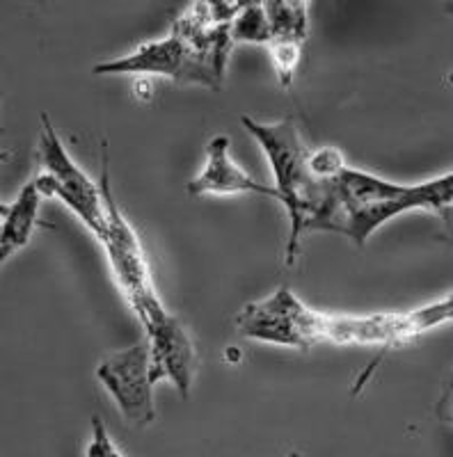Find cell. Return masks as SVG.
<instances>
[{"label":"cell","instance_id":"30bf717a","mask_svg":"<svg viewBox=\"0 0 453 457\" xmlns=\"http://www.w3.org/2000/svg\"><path fill=\"white\" fill-rule=\"evenodd\" d=\"M42 197V190L37 187L35 177H32L19 190L14 202L3 204V208H0V218H3V227H0V254H3V263L30 243L32 234H35Z\"/></svg>","mask_w":453,"mask_h":457},{"label":"cell","instance_id":"4fadbf2b","mask_svg":"<svg viewBox=\"0 0 453 457\" xmlns=\"http://www.w3.org/2000/svg\"><path fill=\"white\" fill-rule=\"evenodd\" d=\"M88 457H126L124 453L117 448V444L110 439L108 428L101 421L99 416H92V436H89L88 451H85Z\"/></svg>","mask_w":453,"mask_h":457},{"label":"cell","instance_id":"e0dca14e","mask_svg":"<svg viewBox=\"0 0 453 457\" xmlns=\"http://www.w3.org/2000/svg\"><path fill=\"white\" fill-rule=\"evenodd\" d=\"M289 457H300V455H298V453H291V455H289Z\"/></svg>","mask_w":453,"mask_h":457},{"label":"cell","instance_id":"8fae6325","mask_svg":"<svg viewBox=\"0 0 453 457\" xmlns=\"http://www.w3.org/2000/svg\"><path fill=\"white\" fill-rule=\"evenodd\" d=\"M264 5H266L268 21H271V44H298V46L307 44V3H264Z\"/></svg>","mask_w":453,"mask_h":457},{"label":"cell","instance_id":"7a4b0ae2","mask_svg":"<svg viewBox=\"0 0 453 457\" xmlns=\"http://www.w3.org/2000/svg\"><path fill=\"white\" fill-rule=\"evenodd\" d=\"M453 204V171L428 181L403 186L371 171L346 165L337 177L323 181V195L307 222V234L330 231L365 247L375 228L407 211L440 213Z\"/></svg>","mask_w":453,"mask_h":457},{"label":"cell","instance_id":"9c48e42d","mask_svg":"<svg viewBox=\"0 0 453 457\" xmlns=\"http://www.w3.org/2000/svg\"><path fill=\"white\" fill-rule=\"evenodd\" d=\"M188 193L193 197L202 195H261L280 202L275 186H266L252 179L230 154V137L215 136L206 142L204 167L193 181L188 183Z\"/></svg>","mask_w":453,"mask_h":457},{"label":"cell","instance_id":"8992f818","mask_svg":"<svg viewBox=\"0 0 453 457\" xmlns=\"http://www.w3.org/2000/svg\"><path fill=\"white\" fill-rule=\"evenodd\" d=\"M133 312L145 328L149 343L154 382L170 379L181 398L190 395L197 373V348L177 316L163 307L158 295H149L133 304Z\"/></svg>","mask_w":453,"mask_h":457},{"label":"cell","instance_id":"9a60e30c","mask_svg":"<svg viewBox=\"0 0 453 457\" xmlns=\"http://www.w3.org/2000/svg\"><path fill=\"white\" fill-rule=\"evenodd\" d=\"M440 416H442V419H449V421H453V398L442 400V403H440Z\"/></svg>","mask_w":453,"mask_h":457},{"label":"cell","instance_id":"5b68a950","mask_svg":"<svg viewBox=\"0 0 453 457\" xmlns=\"http://www.w3.org/2000/svg\"><path fill=\"white\" fill-rule=\"evenodd\" d=\"M325 325L328 313L309 309L289 286H280L266 300L245 304L236 316V329L243 338L298 350L325 341Z\"/></svg>","mask_w":453,"mask_h":457},{"label":"cell","instance_id":"ba28073f","mask_svg":"<svg viewBox=\"0 0 453 457\" xmlns=\"http://www.w3.org/2000/svg\"><path fill=\"white\" fill-rule=\"evenodd\" d=\"M101 149V190H104L105 206H108V228H105L101 245L105 247L110 268L115 272V279L120 284L122 293L126 295L129 304L133 307L136 302L145 300L149 295H156L154 281H151L149 263H147L145 250L138 238L136 228L130 227L129 220L120 211L115 193L110 187V162H108V142L104 140Z\"/></svg>","mask_w":453,"mask_h":457},{"label":"cell","instance_id":"6da1fadb","mask_svg":"<svg viewBox=\"0 0 453 457\" xmlns=\"http://www.w3.org/2000/svg\"><path fill=\"white\" fill-rule=\"evenodd\" d=\"M240 3H195L172 21V30L129 55L92 69L96 76H163L174 83L220 89L231 46V21Z\"/></svg>","mask_w":453,"mask_h":457},{"label":"cell","instance_id":"3957f363","mask_svg":"<svg viewBox=\"0 0 453 457\" xmlns=\"http://www.w3.org/2000/svg\"><path fill=\"white\" fill-rule=\"evenodd\" d=\"M240 124L259 142L261 151L266 154L273 174H275V190L280 193V204L289 215L287 259L284 261L291 268L300 254L302 236H307L309 218L323 195V181H316L309 170L312 151L302 142L293 117L264 124V121H256L243 114Z\"/></svg>","mask_w":453,"mask_h":457},{"label":"cell","instance_id":"2e32d148","mask_svg":"<svg viewBox=\"0 0 453 457\" xmlns=\"http://www.w3.org/2000/svg\"><path fill=\"white\" fill-rule=\"evenodd\" d=\"M447 12H449V14H453V3H449V5H447Z\"/></svg>","mask_w":453,"mask_h":457},{"label":"cell","instance_id":"7c38bea8","mask_svg":"<svg viewBox=\"0 0 453 457\" xmlns=\"http://www.w3.org/2000/svg\"><path fill=\"white\" fill-rule=\"evenodd\" d=\"M234 44H271V21L264 3H240L231 21Z\"/></svg>","mask_w":453,"mask_h":457},{"label":"cell","instance_id":"52a82bcc","mask_svg":"<svg viewBox=\"0 0 453 457\" xmlns=\"http://www.w3.org/2000/svg\"><path fill=\"white\" fill-rule=\"evenodd\" d=\"M96 378L105 386L117 410L133 428H147L156 421L154 403V370L147 338L129 348L105 354L96 366Z\"/></svg>","mask_w":453,"mask_h":457},{"label":"cell","instance_id":"277c9868","mask_svg":"<svg viewBox=\"0 0 453 457\" xmlns=\"http://www.w3.org/2000/svg\"><path fill=\"white\" fill-rule=\"evenodd\" d=\"M39 174H35L37 187L44 197H55L79 215L80 222L96 238H104L108 228V206H105L101 183H94L88 171L80 170L55 133L48 114H42V136H39Z\"/></svg>","mask_w":453,"mask_h":457},{"label":"cell","instance_id":"5bb4252c","mask_svg":"<svg viewBox=\"0 0 453 457\" xmlns=\"http://www.w3.org/2000/svg\"><path fill=\"white\" fill-rule=\"evenodd\" d=\"M438 215H440V222H442V228H440V240H444V243L453 247V204H449L447 208H442Z\"/></svg>","mask_w":453,"mask_h":457}]
</instances>
